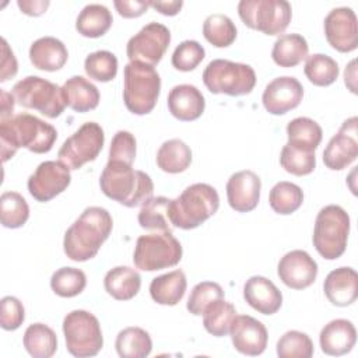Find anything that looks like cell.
<instances>
[{
  "instance_id": "obj_1",
  "label": "cell",
  "mask_w": 358,
  "mask_h": 358,
  "mask_svg": "<svg viewBox=\"0 0 358 358\" xmlns=\"http://www.w3.org/2000/svg\"><path fill=\"white\" fill-rule=\"evenodd\" d=\"M56 138L57 131L52 124L25 112L0 120L1 161L7 162L21 147L35 154L49 152Z\"/></svg>"
},
{
  "instance_id": "obj_2",
  "label": "cell",
  "mask_w": 358,
  "mask_h": 358,
  "mask_svg": "<svg viewBox=\"0 0 358 358\" xmlns=\"http://www.w3.org/2000/svg\"><path fill=\"white\" fill-rule=\"evenodd\" d=\"M112 228L113 221L108 210L96 206L87 207L64 234L66 256L73 262H87L95 257Z\"/></svg>"
},
{
  "instance_id": "obj_3",
  "label": "cell",
  "mask_w": 358,
  "mask_h": 358,
  "mask_svg": "<svg viewBox=\"0 0 358 358\" xmlns=\"http://www.w3.org/2000/svg\"><path fill=\"white\" fill-rule=\"evenodd\" d=\"M99 186L106 197L126 207L143 206L154 194L150 175L117 161H108L101 173Z\"/></svg>"
},
{
  "instance_id": "obj_4",
  "label": "cell",
  "mask_w": 358,
  "mask_h": 358,
  "mask_svg": "<svg viewBox=\"0 0 358 358\" xmlns=\"http://www.w3.org/2000/svg\"><path fill=\"white\" fill-rule=\"evenodd\" d=\"M220 207V196L208 183L187 186L175 200H171L169 220L172 227L193 229L213 217Z\"/></svg>"
},
{
  "instance_id": "obj_5",
  "label": "cell",
  "mask_w": 358,
  "mask_h": 358,
  "mask_svg": "<svg viewBox=\"0 0 358 358\" xmlns=\"http://www.w3.org/2000/svg\"><path fill=\"white\" fill-rule=\"evenodd\" d=\"M161 92L158 71L148 64L130 62L123 70V101L134 115L150 113Z\"/></svg>"
},
{
  "instance_id": "obj_6",
  "label": "cell",
  "mask_w": 358,
  "mask_h": 358,
  "mask_svg": "<svg viewBox=\"0 0 358 358\" xmlns=\"http://www.w3.org/2000/svg\"><path fill=\"white\" fill-rule=\"evenodd\" d=\"M348 234L350 215L343 207L329 204L317 213L312 241L323 259H338L345 252Z\"/></svg>"
},
{
  "instance_id": "obj_7",
  "label": "cell",
  "mask_w": 358,
  "mask_h": 358,
  "mask_svg": "<svg viewBox=\"0 0 358 358\" xmlns=\"http://www.w3.org/2000/svg\"><path fill=\"white\" fill-rule=\"evenodd\" d=\"M203 83L211 94L248 95L256 85L253 67L225 59L211 60L203 71Z\"/></svg>"
},
{
  "instance_id": "obj_8",
  "label": "cell",
  "mask_w": 358,
  "mask_h": 358,
  "mask_svg": "<svg viewBox=\"0 0 358 358\" xmlns=\"http://www.w3.org/2000/svg\"><path fill=\"white\" fill-rule=\"evenodd\" d=\"M11 94L20 106L35 109L49 119L60 116L67 106L63 88L38 76H28L15 83Z\"/></svg>"
},
{
  "instance_id": "obj_9",
  "label": "cell",
  "mask_w": 358,
  "mask_h": 358,
  "mask_svg": "<svg viewBox=\"0 0 358 358\" xmlns=\"http://www.w3.org/2000/svg\"><path fill=\"white\" fill-rule=\"evenodd\" d=\"M182 253V245L172 232L148 234L137 238L133 262L143 271H157L176 266Z\"/></svg>"
},
{
  "instance_id": "obj_10",
  "label": "cell",
  "mask_w": 358,
  "mask_h": 358,
  "mask_svg": "<svg viewBox=\"0 0 358 358\" xmlns=\"http://www.w3.org/2000/svg\"><path fill=\"white\" fill-rule=\"evenodd\" d=\"M63 334L67 351L78 358L94 357L103 345L101 324L88 310L76 309L67 313L63 319Z\"/></svg>"
},
{
  "instance_id": "obj_11",
  "label": "cell",
  "mask_w": 358,
  "mask_h": 358,
  "mask_svg": "<svg viewBox=\"0 0 358 358\" xmlns=\"http://www.w3.org/2000/svg\"><path fill=\"white\" fill-rule=\"evenodd\" d=\"M238 14L246 27L266 35H280L291 22L292 8L285 0H241Z\"/></svg>"
},
{
  "instance_id": "obj_12",
  "label": "cell",
  "mask_w": 358,
  "mask_h": 358,
  "mask_svg": "<svg viewBox=\"0 0 358 358\" xmlns=\"http://www.w3.org/2000/svg\"><path fill=\"white\" fill-rule=\"evenodd\" d=\"M103 143V129L95 122H87L63 143L57 152L59 161L70 169H80L99 155Z\"/></svg>"
},
{
  "instance_id": "obj_13",
  "label": "cell",
  "mask_w": 358,
  "mask_h": 358,
  "mask_svg": "<svg viewBox=\"0 0 358 358\" xmlns=\"http://www.w3.org/2000/svg\"><path fill=\"white\" fill-rule=\"evenodd\" d=\"M171 42L169 29L159 22H148L136 35H133L127 45L126 53L130 62H138L148 66H155L161 62Z\"/></svg>"
},
{
  "instance_id": "obj_14",
  "label": "cell",
  "mask_w": 358,
  "mask_h": 358,
  "mask_svg": "<svg viewBox=\"0 0 358 358\" xmlns=\"http://www.w3.org/2000/svg\"><path fill=\"white\" fill-rule=\"evenodd\" d=\"M71 182L70 168L60 161H45L38 165L35 172L28 178L29 194L41 201H49L64 192Z\"/></svg>"
},
{
  "instance_id": "obj_15",
  "label": "cell",
  "mask_w": 358,
  "mask_h": 358,
  "mask_svg": "<svg viewBox=\"0 0 358 358\" xmlns=\"http://www.w3.org/2000/svg\"><path fill=\"white\" fill-rule=\"evenodd\" d=\"M324 35L329 45L341 52H352L358 46L357 15L350 7L333 8L323 22Z\"/></svg>"
},
{
  "instance_id": "obj_16",
  "label": "cell",
  "mask_w": 358,
  "mask_h": 358,
  "mask_svg": "<svg viewBox=\"0 0 358 358\" xmlns=\"http://www.w3.org/2000/svg\"><path fill=\"white\" fill-rule=\"evenodd\" d=\"M357 116L344 120L338 131L329 140L323 151V162L326 168L331 171H341L357 159Z\"/></svg>"
},
{
  "instance_id": "obj_17",
  "label": "cell",
  "mask_w": 358,
  "mask_h": 358,
  "mask_svg": "<svg viewBox=\"0 0 358 358\" xmlns=\"http://www.w3.org/2000/svg\"><path fill=\"white\" fill-rule=\"evenodd\" d=\"M317 263L308 252L295 249L285 253L277 266L280 280L292 289H303L310 287L317 275Z\"/></svg>"
},
{
  "instance_id": "obj_18",
  "label": "cell",
  "mask_w": 358,
  "mask_h": 358,
  "mask_svg": "<svg viewBox=\"0 0 358 358\" xmlns=\"http://www.w3.org/2000/svg\"><path fill=\"white\" fill-rule=\"evenodd\" d=\"M303 98V87L289 76L277 77L270 81L262 95L264 109L271 115H284L295 109Z\"/></svg>"
},
{
  "instance_id": "obj_19",
  "label": "cell",
  "mask_w": 358,
  "mask_h": 358,
  "mask_svg": "<svg viewBox=\"0 0 358 358\" xmlns=\"http://www.w3.org/2000/svg\"><path fill=\"white\" fill-rule=\"evenodd\" d=\"M229 334L234 348L243 355H260L267 347L268 334L266 326L249 315L235 316Z\"/></svg>"
},
{
  "instance_id": "obj_20",
  "label": "cell",
  "mask_w": 358,
  "mask_h": 358,
  "mask_svg": "<svg viewBox=\"0 0 358 358\" xmlns=\"http://www.w3.org/2000/svg\"><path fill=\"white\" fill-rule=\"evenodd\" d=\"M262 180L249 169L235 172L227 182V199L232 210L249 213L256 208L260 199Z\"/></svg>"
},
{
  "instance_id": "obj_21",
  "label": "cell",
  "mask_w": 358,
  "mask_h": 358,
  "mask_svg": "<svg viewBox=\"0 0 358 358\" xmlns=\"http://www.w3.org/2000/svg\"><path fill=\"white\" fill-rule=\"evenodd\" d=\"M243 298L249 306L263 315H274L282 305V294L273 281L252 275L243 285Z\"/></svg>"
},
{
  "instance_id": "obj_22",
  "label": "cell",
  "mask_w": 358,
  "mask_h": 358,
  "mask_svg": "<svg viewBox=\"0 0 358 358\" xmlns=\"http://www.w3.org/2000/svg\"><path fill=\"white\" fill-rule=\"evenodd\" d=\"M206 108L200 90L192 84L175 85L168 94V109L173 117L182 122L199 119Z\"/></svg>"
},
{
  "instance_id": "obj_23",
  "label": "cell",
  "mask_w": 358,
  "mask_h": 358,
  "mask_svg": "<svg viewBox=\"0 0 358 358\" xmlns=\"http://www.w3.org/2000/svg\"><path fill=\"white\" fill-rule=\"evenodd\" d=\"M326 298L336 306H348L358 296V274L351 267L331 270L323 282Z\"/></svg>"
},
{
  "instance_id": "obj_24",
  "label": "cell",
  "mask_w": 358,
  "mask_h": 358,
  "mask_svg": "<svg viewBox=\"0 0 358 358\" xmlns=\"http://www.w3.org/2000/svg\"><path fill=\"white\" fill-rule=\"evenodd\" d=\"M357 341V330L347 319H334L324 324L319 334L320 348L324 354L340 357L352 350Z\"/></svg>"
},
{
  "instance_id": "obj_25",
  "label": "cell",
  "mask_w": 358,
  "mask_h": 358,
  "mask_svg": "<svg viewBox=\"0 0 358 358\" xmlns=\"http://www.w3.org/2000/svg\"><path fill=\"white\" fill-rule=\"evenodd\" d=\"M69 59L64 43L55 36H43L36 39L29 48V60L38 70L56 71L60 70Z\"/></svg>"
},
{
  "instance_id": "obj_26",
  "label": "cell",
  "mask_w": 358,
  "mask_h": 358,
  "mask_svg": "<svg viewBox=\"0 0 358 358\" xmlns=\"http://www.w3.org/2000/svg\"><path fill=\"white\" fill-rule=\"evenodd\" d=\"M66 105L74 112L85 113L95 109L99 103L98 88L81 76H73L63 84Z\"/></svg>"
},
{
  "instance_id": "obj_27",
  "label": "cell",
  "mask_w": 358,
  "mask_h": 358,
  "mask_svg": "<svg viewBox=\"0 0 358 358\" xmlns=\"http://www.w3.org/2000/svg\"><path fill=\"white\" fill-rule=\"evenodd\" d=\"M103 287L112 298L117 301H129L138 294L141 277L137 270L129 266H117L105 274Z\"/></svg>"
},
{
  "instance_id": "obj_28",
  "label": "cell",
  "mask_w": 358,
  "mask_h": 358,
  "mask_svg": "<svg viewBox=\"0 0 358 358\" xmlns=\"http://www.w3.org/2000/svg\"><path fill=\"white\" fill-rule=\"evenodd\" d=\"M186 287L187 281L185 273L176 268L152 278L150 284V295L159 305L173 306L183 298Z\"/></svg>"
},
{
  "instance_id": "obj_29",
  "label": "cell",
  "mask_w": 358,
  "mask_h": 358,
  "mask_svg": "<svg viewBox=\"0 0 358 358\" xmlns=\"http://www.w3.org/2000/svg\"><path fill=\"white\" fill-rule=\"evenodd\" d=\"M309 46L299 34H284L273 45L271 57L280 67H295L308 57Z\"/></svg>"
},
{
  "instance_id": "obj_30",
  "label": "cell",
  "mask_w": 358,
  "mask_h": 358,
  "mask_svg": "<svg viewBox=\"0 0 358 358\" xmlns=\"http://www.w3.org/2000/svg\"><path fill=\"white\" fill-rule=\"evenodd\" d=\"M113 17L103 4H87L78 14L76 29L85 38H99L112 27Z\"/></svg>"
},
{
  "instance_id": "obj_31",
  "label": "cell",
  "mask_w": 358,
  "mask_h": 358,
  "mask_svg": "<svg viewBox=\"0 0 358 358\" xmlns=\"http://www.w3.org/2000/svg\"><path fill=\"white\" fill-rule=\"evenodd\" d=\"M192 164V150L179 138H171L159 147L157 165L166 173H180Z\"/></svg>"
},
{
  "instance_id": "obj_32",
  "label": "cell",
  "mask_w": 358,
  "mask_h": 358,
  "mask_svg": "<svg viewBox=\"0 0 358 358\" xmlns=\"http://www.w3.org/2000/svg\"><path fill=\"white\" fill-rule=\"evenodd\" d=\"M171 199L158 196L145 201L138 211V224L147 231L172 232V224L169 220Z\"/></svg>"
},
{
  "instance_id": "obj_33",
  "label": "cell",
  "mask_w": 358,
  "mask_h": 358,
  "mask_svg": "<svg viewBox=\"0 0 358 358\" xmlns=\"http://www.w3.org/2000/svg\"><path fill=\"white\" fill-rule=\"evenodd\" d=\"M27 352L34 358H50L57 350V337L53 329L43 323L29 324L22 338Z\"/></svg>"
},
{
  "instance_id": "obj_34",
  "label": "cell",
  "mask_w": 358,
  "mask_h": 358,
  "mask_svg": "<svg viewBox=\"0 0 358 358\" xmlns=\"http://www.w3.org/2000/svg\"><path fill=\"white\" fill-rule=\"evenodd\" d=\"M287 136H288V144L306 150V151H315L323 137L322 127L317 122H315L310 117H295L287 124Z\"/></svg>"
},
{
  "instance_id": "obj_35",
  "label": "cell",
  "mask_w": 358,
  "mask_h": 358,
  "mask_svg": "<svg viewBox=\"0 0 358 358\" xmlns=\"http://www.w3.org/2000/svg\"><path fill=\"white\" fill-rule=\"evenodd\" d=\"M115 347L122 358H145L152 350V341L144 329L126 327L117 333Z\"/></svg>"
},
{
  "instance_id": "obj_36",
  "label": "cell",
  "mask_w": 358,
  "mask_h": 358,
  "mask_svg": "<svg viewBox=\"0 0 358 358\" xmlns=\"http://www.w3.org/2000/svg\"><path fill=\"white\" fill-rule=\"evenodd\" d=\"M235 316V306L221 298L206 308L203 313V324L210 334L215 337H224L229 333Z\"/></svg>"
},
{
  "instance_id": "obj_37",
  "label": "cell",
  "mask_w": 358,
  "mask_h": 358,
  "mask_svg": "<svg viewBox=\"0 0 358 358\" xmlns=\"http://www.w3.org/2000/svg\"><path fill=\"white\" fill-rule=\"evenodd\" d=\"M303 201L302 189L292 182H278L275 183L268 194V203L273 211L281 215H288L295 213Z\"/></svg>"
},
{
  "instance_id": "obj_38",
  "label": "cell",
  "mask_w": 358,
  "mask_h": 358,
  "mask_svg": "<svg viewBox=\"0 0 358 358\" xmlns=\"http://www.w3.org/2000/svg\"><path fill=\"white\" fill-rule=\"evenodd\" d=\"M303 73L313 85L327 87L337 80L340 69L333 57L323 53H313L306 57Z\"/></svg>"
},
{
  "instance_id": "obj_39",
  "label": "cell",
  "mask_w": 358,
  "mask_h": 358,
  "mask_svg": "<svg viewBox=\"0 0 358 358\" xmlns=\"http://www.w3.org/2000/svg\"><path fill=\"white\" fill-rule=\"evenodd\" d=\"M203 35L215 48H227L236 39V27L225 14H211L203 22Z\"/></svg>"
},
{
  "instance_id": "obj_40",
  "label": "cell",
  "mask_w": 358,
  "mask_h": 358,
  "mask_svg": "<svg viewBox=\"0 0 358 358\" xmlns=\"http://www.w3.org/2000/svg\"><path fill=\"white\" fill-rule=\"evenodd\" d=\"M29 218L27 200L17 192H4L0 197V220L6 228H20Z\"/></svg>"
},
{
  "instance_id": "obj_41",
  "label": "cell",
  "mask_w": 358,
  "mask_h": 358,
  "mask_svg": "<svg viewBox=\"0 0 358 358\" xmlns=\"http://www.w3.org/2000/svg\"><path fill=\"white\" fill-rule=\"evenodd\" d=\"M87 285L85 273L76 267H62L52 274L50 287L62 298H73L84 291Z\"/></svg>"
},
{
  "instance_id": "obj_42",
  "label": "cell",
  "mask_w": 358,
  "mask_h": 358,
  "mask_svg": "<svg viewBox=\"0 0 358 358\" xmlns=\"http://www.w3.org/2000/svg\"><path fill=\"white\" fill-rule=\"evenodd\" d=\"M280 164L284 171L295 176L309 175L316 166L315 151H306L287 143L281 150Z\"/></svg>"
},
{
  "instance_id": "obj_43",
  "label": "cell",
  "mask_w": 358,
  "mask_h": 358,
  "mask_svg": "<svg viewBox=\"0 0 358 358\" xmlns=\"http://www.w3.org/2000/svg\"><path fill=\"white\" fill-rule=\"evenodd\" d=\"M84 70L90 78L108 83L117 74V59L109 50H96L85 57Z\"/></svg>"
},
{
  "instance_id": "obj_44",
  "label": "cell",
  "mask_w": 358,
  "mask_h": 358,
  "mask_svg": "<svg viewBox=\"0 0 358 358\" xmlns=\"http://www.w3.org/2000/svg\"><path fill=\"white\" fill-rule=\"evenodd\" d=\"M313 351L310 337L298 330L284 333L277 341V355L280 358H310Z\"/></svg>"
},
{
  "instance_id": "obj_45",
  "label": "cell",
  "mask_w": 358,
  "mask_h": 358,
  "mask_svg": "<svg viewBox=\"0 0 358 358\" xmlns=\"http://www.w3.org/2000/svg\"><path fill=\"white\" fill-rule=\"evenodd\" d=\"M221 298H224V289L220 284L213 281H203L193 287L186 308L192 315L201 316L210 303Z\"/></svg>"
},
{
  "instance_id": "obj_46",
  "label": "cell",
  "mask_w": 358,
  "mask_h": 358,
  "mask_svg": "<svg viewBox=\"0 0 358 358\" xmlns=\"http://www.w3.org/2000/svg\"><path fill=\"white\" fill-rule=\"evenodd\" d=\"M204 56L206 50L197 41H183L172 53V66L179 71H192L203 62Z\"/></svg>"
},
{
  "instance_id": "obj_47",
  "label": "cell",
  "mask_w": 358,
  "mask_h": 358,
  "mask_svg": "<svg viewBox=\"0 0 358 358\" xmlns=\"http://www.w3.org/2000/svg\"><path fill=\"white\" fill-rule=\"evenodd\" d=\"M136 158V138L130 131L119 130L113 136L109 147V159L133 165Z\"/></svg>"
},
{
  "instance_id": "obj_48",
  "label": "cell",
  "mask_w": 358,
  "mask_h": 358,
  "mask_svg": "<svg viewBox=\"0 0 358 358\" xmlns=\"http://www.w3.org/2000/svg\"><path fill=\"white\" fill-rule=\"evenodd\" d=\"M0 306H1V310H0L1 329L7 330V331L17 330L25 319V309H24L22 303L20 302V299L15 296L7 295V296L1 298Z\"/></svg>"
},
{
  "instance_id": "obj_49",
  "label": "cell",
  "mask_w": 358,
  "mask_h": 358,
  "mask_svg": "<svg viewBox=\"0 0 358 358\" xmlns=\"http://www.w3.org/2000/svg\"><path fill=\"white\" fill-rule=\"evenodd\" d=\"M0 67H1V70H0V81L1 83L10 80L18 71L17 59L4 38H1V64H0Z\"/></svg>"
},
{
  "instance_id": "obj_50",
  "label": "cell",
  "mask_w": 358,
  "mask_h": 358,
  "mask_svg": "<svg viewBox=\"0 0 358 358\" xmlns=\"http://www.w3.org/2000/svg\"><path fill=\"white\" fill-rule=\"evenodd\" d=\"M113 6L119 15L124 18H136L143 15L148 7L150 1H127V0H115Z\"/></svg>"
},
{
  "instance_id": "obj_51",
  "label": "cell",
  "mask_w": 358,
  "mask_h": 358,
  "mask_svg": "<svg viewBox=\"0 0 358 358\" xmlns=\"http://www.w3.org/2000/svg\"><path fill=\"white\" fill-rule=\"evenodd\" d=\"M49 1L48 0H18L17 6L20 7V10L27 14V15H41L46 11V8L49 7Z\"/></svg>"
},
{
  "instance_id": "obj_52",
  "label": "cell",
  "mask_w": 358,
  "mask_h": 358,
  "mask_svg": "<svg viewBox=\"0 0 358 358\" xmlns=\"http://www.w3.org/2000/svg\"><path fill=\"white\" fill-rule=\"evenodd\" d=\"M183 6L182 0H171V1H150V7L155 8L164 15H176Z\"/></svg>"
},
{
  "instance_id": "obj_53",
  "label": "cell",
  "mask_w": 358,
  "mask_h": 358,
  "mask_svg": "<svg viewBox=\"0 0 358 358\" xmlns=\"http://www.w3.org/2000/svg\"><path fill=\"white\" fill-rule=\"evenodd\" d=\"M0 96H1V112H0V120L4 119H10L13 116L14 112V96L13 94L6 92L4 90L0 91Z\"/></svg>"
}]
</instances>
